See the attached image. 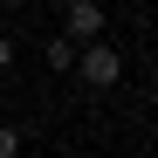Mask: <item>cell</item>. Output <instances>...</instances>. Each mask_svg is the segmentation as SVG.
Instances as JSON below:
<instances>
[{
	"label": "cell",
	"instance_id": "cell-1",
	"mask_svg": "<svg viewBox=\"0 0 158 158\" xmlns=\"http://www.w3.org/2000/svg\"><path fill=\"white\" fill-rule=\"evenodd\" d=\"M76 76H83V89H117L124 83V55L103 35L96 41H76Z\"/></svg>",
	"mask_w": 158,
	"mask_h": 158
},
{
	"label": "cell",
	"instance_id": "cell-5",
	"mask_svg": "<svg viewBox=\"0 0 158 158\" xmlns=\"http://www.w3.org/2000/svg\"><path fill=\"white\" fill-rule=\"evenodd\" d=\"M14 69V35H0V76Z\"/></svg>",
	"mask_w": 158,
	"mask_h": 158
},
{
	"label": "cell",
	"instance_id": "cell-7",
	"mask_svg": "<svg viewBox=\"0 0 158 158\" xmlns=\"http://www.w3.org/2000/svg\"><path fill=\"white\" fill-rule=\"evenodd\" d=\"M0 7H28V0H0Z\"/></svg>",
	"mask_w": 158,
	"mask_h": 158
},
{
	"label": "cell",
	"instance_id": "cell-2",
	"mask_svg": "<svg viewBox=\"0 0 158 158\" xmlns=\"http://www.w3.org/2000/svg\"><path fill=\"white\" fill-rule=\"evenodd\" d=\"M110 21H103V0H69V14H62V35L69 41H96Z\"/></svg>",
	"mask_w": 158,
	"mask_h": 158
},
{
	"label": "cell",
	"instance_id": "cell-3",
	"mask_svg": "<svg viewBox=\"0 0 158 158\" xmlns=\"http://www.w3.org/2000/svg\"><path fill=\"white\" fill-rule=\"evenodd\" d=\"M41 62H48V76H69V69H76V41H69V35H48V41H41Z\"/></svg>",
	"mask_w": 158,
	"mask_h": 158
},
{
	"label": "cell",
	"instance_id": "cell-4",
	"mask_svg": "<svg viewBox=\"0 0 158 158\" xmlns=\"http://www.w3.org/2000/svg\"><path fill=\"white\" fill-rule=\"evenodd\" d=\"M0 158H21V131L14 124H0Z\"/></svg>",
	"mask_w": 158,
	"mask_h": 158
},
{
	"label": "cell",
	"instance_id": "cell-6",
	"mask_svg": "<svg viewBox=\"0 0 158 158\" xmlns=\"http://www.w3.org/2000/svg\"><path fill=\"white\" fill-rule=\"evenodd\" d=\"M151 83H158V48H151Z\"/></svg>",
	"mask_w": 158,
	"mask_h": 158
}]
</instances>
